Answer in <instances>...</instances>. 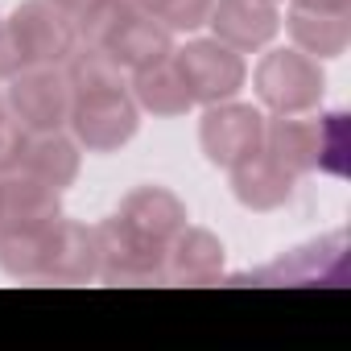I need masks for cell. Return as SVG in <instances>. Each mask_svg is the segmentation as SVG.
Masks as SVG:
<instances>
[{"mask_svg":"<svg viewBox=\"0 0 351 351\" xmlns=\"http://www.w3.org/2000/svg\"><path fill=\"white\" fill-rule=\"evenodd\" d=\"M136 124H141V108H136L128 83L75 91V104L66 116L71 136L87 153H116L120 145H128L136 136Z\"/></svg>","mask_w":351,"mask_h":351,"instance_id":"1","label":"cell"},{"mask_svg":"<svg viewBox=\"0 0 351 351\" xmlns=\"http://www.w3.org/2000/svg\"><path fill=\"white\" fill-rule=\"evenodd\" d=\"M256 95L273 116H298V112H314L322 104L326 91V75L322 66L302 54V50H269L256 62Z\"/></svg>","mask_w":351,"mask_h":351,"instance_id":"2","label":"cell"},{"mask_svg":"<svg viewBox=\"0 0 351 351\" xmlns=\"http://www.w3.org/2000/svg\"><path fill=\"white\" fill-rule=\"evenodd\" d=\"M71 104H75V87L62 66H21L5 91V108L25 132L66 128Z\"/></svg>","mask_w":351,"mask_h":351,"instance_id":"3","label":"cell"},{"mask_svg":"<svg viewBox=\"0 0 351 351\" xmlns=\"http://www.w3.org/2000/svg\"><path fill=\"white\" fill-rule=\"evenodd\" d=\"M173 62H178V71H182V79L191 87V99L203 104V108L236 99V91L248 79V66H244L240 50L223 46L219 38H195V42H186L182 50H173Z\"/></svg>","mask_w":351,"mask_h":351,"instance_id":"4","label":"cell"},{"mask_svg":"<svg viewBox=\"0 0 351 351\" xmlns=\"http://www.w3.org/2000/svg\"><path fill=\"white\" fill-rule=\"evenodd\" d=\"M5 17L25 66H62L75 50V17L54 9L50 0H21Z\"/></svg>","mask_w":351,"mask_h":351,"instance_id":"5","label":"cell"},{"mask_svg":"<svg viewBox=\"0 0 351 351\" xmlns=\"http://www.w3.org/2000/svg\"><path fill=\"white\" fill-rule=\"evenodd\" d=\"M199 145L211 165L232 169L236 161H244L248 153L265 145V112L252 104H236V99L211 104L199 120Z\"/></svg>","mask_w":351,"mask_h":351,"instance_id":"6","label":"cell"},{"mask_svg":"<svg viewBox=\"0 0 351 351\" xmlns=\"http://www.w3.org/2000/svg\"><path fill=\"white\" fill-rule=\"evenodd\" d=\"M116 219L132 240L165 256V244L186 228V203L165 186H136L120 199Z\"/></svg>","mask_w":351,"mask_h":351,"instance_id":"7","label":"cell"},{"mask_svg":"<svg viewBox=\"0 0 351 351\" xmlns=\"http://www.w3.org/2000/svg\"><path fill=\"white\" fill-rule=\"evenodd\" d=\"M95 277L104 285H161V252L132 240L116 215L95 223Z\"/></svg>","mask_w":351,"mask_h":351,"instance_id":"8","label":"cell"},{"mask_svg":"<svg viewBox=\"0 0 351 351\" xmlns=\"http://www.w3.org/2000/svg\"><path fill=\"white\" fill-rule=\"evenodd\" d=\"M223 277V244L207 228H182L165 244L161 285H215Z\"/></svg>","mask_w":351,"mask_h":351,"instance_id":"9","label":"cell"},{"mask_svg":"<svg viewBox=\"0 0 351 351\" xmlns=\"http://www.w3.org/2000/svg\"><path fill=\"white\" fill-rule=\"evenodd\" d=\"M293 186H298V173L285 169L265 145L232 165V195L248 211H277V207H285L293 199Z\"/></svg>","mask_w":351,"mask_h":351,"instance_id":"10","label":"cell"},{"mask_svg":"<svg viewBox=\"0 0 351 351\" xmlns=\"http://www.w3.org/2000/svg\"><path fill=\"white\" fill-rule=\"evenodd\" d=\"M207 25L223 46L248 54V50H261L277 38L281 17H277L273 0H215Z\"/></svg>","mask_w":351,"mask_h":351,"instance_id":"11","label":"cell"},{"mask_svg":"<svg viewBox=\"0 0 351 351\" xmlns=\"http://www.w3.org/2000/svg\"><path fill=\"white\" fill-rule=\"evenodd\" d=\"M38 281H54V285L95 281V228L58 215L50 228V244H46V261H42Z\"/></svg>","mask_w":351,"mask_h":351,"instance_id":"12","label":"cell"},{"mask_svg":"<svg viewBox=\"0 0 351 351\" xmlns=\"http://www.w3.org/2000/svg\"><path fill=\"white\" fill-rule=\"evenodd\" d=\"M79 141L66 136L62 128H50V132H25L21 141V153H17V165L21 173L46 182L50 191H66L75 178H79Z\"/></svg>","mask_w":351,"mask_h":351,"instance_id":"13","label":"cell"},{"mask_svg":"<svg viewBox=\"0 0 351 351\" xmlns=\"http://www.w3.org/2000/svg\"><path fill=\"white\" fill-rule=\"evenodd\" d=\"M62 215L58 191L21 169L0 173V228H46Z\"/></svg>","mask_w":351,"mask_h":351,"instance_id":"14","label":"cell"},{"mask_svg":"<svg viewBox=\"0 0 351 351\" xmlns=\"http://www.w3.org/2000/svg\"><path fill=\"white\" fill-rule=\"evenodd\" d=\"M265 149L285 165L293 169L298 178L310 169H318L322 161V116H273L265 120Z\"/></svg>","mask_w":351,"mask_h":351,"instance_id":"15","label":"cell"},{"mask_svg":"<svg viewBox=\"0 0 351 351\" xmlns=\"http://www.w3.org/2000/svg\"><path fill=\"white\" fill-rule=\"evenodd\" d=\"M128 91H132L136 108L141 112H153V116H186L195 108L191 87H186L178 62H173V54L169 58H157V62H149L141 71H132Z\"/></svg>","mask_w":351,"mask_h":351,"instance_id":"16","label":"cell"},{"mask_svg":"<svg viewBox=\"0 0 351 351\" xmlns=\"http://www.w3.org/2000/svg\"><path fill=\"white\" fill-rule=\"evenodd\" d=\"M104 50L120 62L124 75H132V71H141V66H149V62H157V58H169V54H173V34H169L157 17L132 9V17L112 34V42H108Z\"/></svg>","mask_w":351,"mask_h":351,"instance_id":"17","label":"cell"},{"mask_svg":"<svg viewBox=\"0 0 351 351\" xmlns=\"http://www.w3.org/2000/svg\"><path fill=\"white\" fill-rule=\"evenodd\" d=\"M285 25H289L293 50L310 54L314 62H322V58H339V54L347 50V42H351V17H339V13L289 9Z\"/></svg>","mask_w":351,"mask_h":351,"instance_id":"18","label":"cell"},{"mask_svg":"<svg viewBox=\"0 0 351 351\" xmlns=\"http://www.w3.org/2000/svg\"><path fill=\"white\" fill-rule=\"evenodd\" d=\"M50 228H0V269L21 281H38L42 277V261H46V244H50Z\"/></svg>","mask_w":351,"mask_h":351,"instance_id":"19","label":"cell"},{"mask_svg":"<svg viewBox=\"0 0 351 351\" xmlns=\"http://www.w3.org/2000/svg\"><path fill=\"white\" fill-rule=\"evenodd\" d=\"M62 71H66V79H71L75 91H87V87H120L124 83L120 62L104 46H87V42H75V50L66 54Z\"/></svg>","mask_w":351,"mask_h":351,"instance_id":"20","label":"cell"},{"mask_svg":"<svg viewBox=\"0 0 351 351\" xmlns=\"http://www.w3.org/2000/svg\"><path fill=\"white\" fill-rule=\"evenodd\" d=\"M132 17L128 0H87V5L75 13V42L87 46H108L112 34Z\"/></svg>","mask_w":351,"mask_h":351,"instance_id":"21","label":"cell"},{"mask_svg":"<svg viewBox=\"0 0 351 351\" xmlns=\"http://www.w3.org/2000/svg\"><path fill=\"white\" fill-rule=\"evenodd\" d=\"M128 5H132L136 13L157 17L169 34H191V29L207 25L215 0H128Z\"/></svg>","mask_w":351,"mask_h":351,"instance_id":"22","label":"cell"},{"mask_svg":"<svg viewBox=\"0 0 351 351\" xmlns=\"http://www.w3.org/2000/svg\"><path fill=\"white\" fill-rule=\"evenodd\" d=\"M330 240H335V236H330ZM330 240H322V244H306V248H293L289 256H281L277 265L261 269L256 277H265V281H322V252L330 248Z\"/></svg>","mask_w":351,"mask_h":351,"instance_id":"23","label":"cell"},{"mask_svg":"<svg viewBox=\"0 0 351 351\" xmlns=\"http://www.w3.org/2000/svg\"><path fill=\"white\" fill-rule=\"evenodd\" d=\"M347 149H351V141H347V116L343 112H326L322 116V161H318V169L343 173L347 169Z\"/></svg>","mask_w":351,"mask_h":351,"instance_id":"24","label":"cell"},{"mask_svg":"<svg viewBox=\"0 0 351 351\" xmlns=\"http://www.w3.org/2000/svg\"><path fill=\"white\" fill-rule=\"evenodd\" d=\"M21 141H25V128L9 116V108L0 112V173L17 165V153H21Z\"/></svg>","mask_w":351,"mask_h":351,"instance_id":"25","label":"cell"},{"mask_svg":"<svg viewBox=\"0 0 351 351\" xmlns=\"http://www.w3.org/2000/svg\"><path fill=\"white\" fill-rule=\"evenodd\" d=\"M25 62H21V54H17V42H13V34H9V17L0 13V79H13L17 71H21Z\"/></svg>","mask_w":351,"mask_h":351,"instance_id":"26","label":"cell"},{"mask_svg":"<svg viewBox=\"0 0 351 351\" xmlns=\"http://www.w3.org/2000/svg\"><path fill=\"white\" fill-rule=\"evenodd\" d=\"M289 9H310V13H339V17H351V0H289Z\"/></svg>","mask_w":351,"mask_h":351,"instance_id":"27","label":"cell"},{"mask_svg":"<svg viewBox=\"0 0 351 351\" xmlns=\"http://www.w3.org/2000/svg\"><path fill=\"white\" fill-rule=\"evenodd\" d=\"M50 5H54V9H62L66 17H75V13H79V9L87 5V0H50Z\"/></svg>","mask_w":351,"mask_h":351,"instance_id":"28","label":"cell"},{"mask_svg":"<svg viewBox=\"0 0 351 351\" xmlns=\"http://www.w3.org/2000/svg\"><path fill=\"white\" fill-rule=\"evenodd\" d=\"M0 112H5V91H0Z\"/></svg>","mask_w":351,"mask_h":351,"instance_id":"29","label":"cell"},{"mask_svg":"<svg viewBox=\"0 0 351 351\" xmlns=\"http://www.w3.org/2000/svg\"><path fill=\"white\" fill-rule=\"evenodd\" d=\"M273 5H277V0H273Z\"/></svg>","mask_w":351,"mask_h":351,"instance_id":"30","label":"cell"}]
</instances>
